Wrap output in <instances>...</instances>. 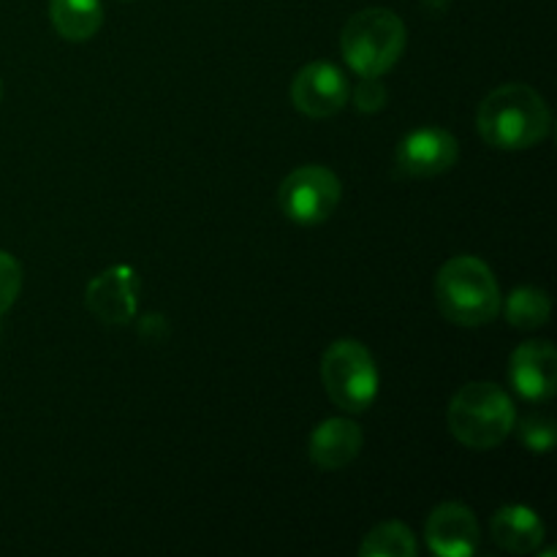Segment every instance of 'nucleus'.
Wrapping results in <instances>:
<instances>
[{
  "mask_svg": "<svg viewBox=\"0 0 557 557\" xmlns=\"http://www.w3.org/2000/svg\"><path fill=\"white\" fill-rule=\"evenodd\" d=\"M139 275L134 267L117 264L87 283L85 305L101 324L123 326L136 319L139 310Z\"/></svg>",
  "mask_w": 557,
  "mask_h": 557,
  "instance_id": "obj_7",
  "label": "nucleus"
},
{
  "mask_svg": "<svg viewBox=\"0 0 557 557\" xmlns=\"http://www.w3.org/2000/svg\"><path fill=\"white\" fill-rule=\"evenodd\" d=\"M460 158V145H457L455 134L446 128H417L408 136H403L397 145L395 163L406 177H438L446 174Z\"/></svg>",
  "mask_w": 557,
  "mask_h": 557,
  "instance_id": "obj_9",
  "label": "nucleus"
},
{
  "mask_svg": "<svg viewBox=\"0 0 557 557\" xmlns=\"http://www.w3.org/2000/svg\"><path fill=\"white\" fill-rule=\"evenodd\" d=\"M362 557H417L419 544L411 528L403 522H381L359 544Z\"/></svg>",
  "mask_w": 557,
  "mask_h": 557,
  "instance_id": "obj_16",
  "label": "nucleus"
},
{
  "mask_svg": "<svg viewBox=\"0 0 557 557\" xmlns=\"http://www.w3.org/2000/svg\"><path fill=\"white\" fill-rule=\"evenodd\" d=\"M321 381L337 408L348 413H362L379 397V368L368 348L359 341L343 337L324 351Z\"/></svg>",
  "mask_w": 557,
  "mask_h": 557,
  "instance_id": "obj_5",
  "label": "nucleus"
},
{
  "mask_svg": "<svg viewBox=\"0 0 557 557\" xmlns=\"http://www.w3.org/2000/svg\"><path fill=\"white\" fill-rule=\"evenodd\" d=\"M446 422L449 433L468 449H495L515 430V403L498 384L473 381L451 397Z\"/></svg>",
  "mask_w": 557,
  "mask_h": 557,
  "instance_id": "obj_3",
  "label": "nucleus"
},
{
  "mask_svg": "<svg viewBox=\"0 0 557 557\" xmlns=\"http://www.w3.org/2000/svg\"><path fill=\"white\" fill-rule=\"evenodd\" d=\"M0 96H3V85H0Z\"/></svg>",
  "mask_w": 557,
  "mask_h": 557,
  "instance_id": "obj_20",
  "label": "nucleus"
},
{
  "mask_svg": "<svg viewBox=\"0 0 557 557\" xmlns=\"http://www.w3.org/2000/svg\"><path fill=\"white\" fill-rule=\"evenodd\" d=\"M490 533L500 549L515 555H531L544 544V522L533 509L522 504L504 506L490 520Z\"/></svg>",
  "mask_w": 557,
  "mask_h": 557,
  "instance_id": "obj_13",
  "label": "nucleus"
},
{
  "mask_svg": "<svg viewBox=\"0 0 557 557\" xmlns=\"http://www.w3.org/2000/svg\"><path fill=\"white\" fill-rule=\"evenodd\" d=\"M504 308L506 321L517 330H539L549 321L553 313V302H549V294L544 288L536 286H520L506 297V302H500Z\"/></svg>",
  "mask_w": 557,
  "mask_h": 557,
  "instance_id": "obj_15",
  "label": "nucleus"
},
{
  "mask_svg": "<svg viewBox=\"0 0 557 557\" xmlns=\"http://www.w3.org/2000/svg\"><path fill=\"white\" fill-rule=\"evenodd\" d=\"M509 381L525 400H549L557 389V354L553 343L528 341L509 359Z\"/></svg>",
  "mask_w": 557,
  "mask_h": 557,
  "instance_id": "obj_11",
  "label": "nucleus"
},
{
  "mask_svg": "<svg viewBox=\"0 0 557 557\" xmlns=\"http://www.w3.org/2000/svg\"><path fill=\"white\" fill-rule=\"evenodd\" d=\"M386 98H389V92H386L381 76H362L357 90H354V107L364 114H375L386 107Z\"/></svg>",
  "mask_w": 557,
  "mask_h": 557,
  "instance_id": "obj_19",
  "label": "nucleus"
},
{
  "mask_svg": "<svg viewBox=\"0 0 557 557\" xmlns=\"http://www.w3.org/2000/svg\"><path fill=\"white\" fill-rule=\"evenodd\" d=\"M348 96L351 90H348L346 74L324 60L308 63L292 82V103L305 117H335L348 103Z\"/></svg>",
  "mask_w": 557,
  "mask_h": 557,
  "instance_id": "obj_8",
  "label": "nucleus"
},
{
  "mask_svg": "<svg viewBox=\"0 0 557 557\" xmlns=\"http://www.w3.org/2000/svg\"><path fill=\"white\" fill-rule=\"evenodd\" d=\"M520 441L533 455H549L555 449L557 430L549 417H528L520 424Z\"/></svg>",
  "mask_w": 557,
  "mask_h": 557,
  "instance_id": "obj_17",
  "label": "nucleus"
},
{
  "mask_svg": "<svg viewBox=\"0 0 557 557\" xmlns=\"http://www.w3.org/2000/svg\"><path fill=\"white\" fill-rule=\"evenodd\" d=\"M482 139L498 150H531L553 131V112L531 85H500L482 101L476 114Z\"/></svg>",
  "mask_w": 557,
  "mask_h": 557,
  "instance_id": "obj_1",
  "label": "nucleus"
},
{
  "mask_svg": "<svg viewBox=\"0 0 557 557\" xmlns=\"http://www.w3.org/2000/svg\"><path fill=\"white\" fill-rule=\"evenodd\" d=\"M424 536H428V547L441 557H468L476 553L482 542L473 511L455 500L435 506L433 515L424 522Z\"/></svg>",
  "mask_w": 557,
  "mask_h": 557,
  "instance_id": "obj_10",
  "label": "nucleus"
},
{
  "mask_svg": "<svg viewBox=\"0 0 557 557\" xmlns=\"http://www.w3.org/2000/svg\"><path fill=\"white\" fill-rule=\"evenodd\" d=\"M49 20L65 41H87L103 25L101 0H49Z\"/></svg>",
  "mask_w": 557,
  "mask_h": 557,
  "instance_id": "obj_14",
  "label": "nucleus"
},
{
  "mask_svg": "<svg viewBox=\"0 0 557 557\" xmlns=\"http://www.w3.org/2000/svg\"><path fill=\"white\" fill-rule=\"evenodd\" d=\"M364 435L362 428L351 419H326L310 435V462L319 471H341V468L351 466L357 455L362 451Z\"/></svg>",
  "mask_w": 557,
  "mask_h": 557,
  "instance_id": "obj_12",
  "label": "nucleus"
},
{
  "mask_svg": "<svg viewBox=\"0 0 557 557\" xmlns=\"http://www.w3.org/2000/svg\"><path fill=\"white\" fill-rule=\"evenodd\" d=\"M343 196V185L337 174L326 166H299L288 174L277 190V205L288 221L299 226H315L332 218Z\"/></svg>",
  "mask_w": 557,
  "mask_h": 557,
  "instance_id": "obj_6",
  "label": "nucleus"
},
{
  "mask_svg": "<svg viewBox=\"0 0 557 557\" xmlns=\"http://www.w3.org/2000/svg\"><path fill=\"white\" fill-rule=\"evenodd\" d=\"M22 292V264L11 253L0 250V315L16 302Z\"/></svg>",
  "mask_w": 557,
  "mask_h": 557,
  "instance_id": "obj_18",
  "label": "nucleus"
},
{
  "mask_svg": "<svg viewBox=\"0 0 557 557\" xmlns=\"http://www.w3.org/2000/svg\"><path fill=\"white\" fill-rule=\"evenodd\" d=\"M406 22L392 9H362L346 22L341 52L348 69L359 76H384L395 69L406 49Z\"/></svg>",
  "mask_w": 557,
  "mask_h": 557,
  "instance_id": "obj_4",
  "label": "nucleus"
},
{
  "mask_svg": "<svg viewBox=\"0 0 557 557\" xmlns=\"http://www.w3.org/2000/svg\"><path fill=\"white\" fill-rule=\"evenodd\" d=\"M435 302L457 326H484L500 313V288L493 270L476 256H455L435 275Z\"/></svg>",
  "mask_w": 557,
  "mask_h": 557,
  "instance_id": "obj_2",
  "label": "nucleus"
}]
</instances>
